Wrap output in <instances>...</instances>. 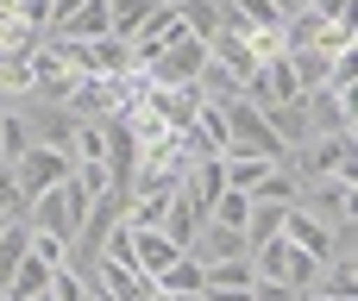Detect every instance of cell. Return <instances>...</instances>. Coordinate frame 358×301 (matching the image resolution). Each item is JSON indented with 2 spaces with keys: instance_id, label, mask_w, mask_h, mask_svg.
<instances>
[{
  "instance_id": "6da1fadb",
  "label": "cell",
  "mask_w": 358,
  "mask_h": 301,
  "mask_svg": "<svg viewBox=\"0 0 358 301\" xmlns=\"http://www.w3.org/2000/svg\"><path fill=\"white\" fill-rule=\"evenodd\" d=\"M88 201H94V195H82V182L63 176L57 189H44V195L25 201V220H31V233H50V239H63V251H69L76 233H82V220H88Z\"/></svg>"
},
{
  "instance_id": "7a4b0ae2",
  "label": "cell",
  "mask_w": 358,
  "mask_h": 301,
  "mask_svg": "<svg viewBox=\"0 0 358 301\" xmlns=\"http://www.w3.org/2000/svg\"><path fill=\"white\" fill-rule=\"evenodd\" d=\"M220 113H227V151H252V157H271V163H283V157H289V151H283V138L271 132V119H264V107H258V101L233 94V101H220Z\"/></svg>"
},
{
  "instance_id": "3957f363",
  "label": "cell",
  "mask_w": 358,
  "mask_h": 301,
  "mask_svg": "<svg viewBox=\"0 0 358 301\" xmlns=\"http://www.w3.org/2000/svg\"><path fill=\"white\" fill-rule=\"evenodd\" d=\"M289 207H302V214H308V220H321V226H340V220H358L352 170H346V176H315V182H302Z\"/></svg>"
},
{
  "instance_id": "277c9868",
  "label": "cell",
  "mask_w": 358,
  "mask_h": 301,
  "mask_svg": "<svg viewBox=\"0 0 358 301\" xmlns=\"http://www.w3.org/2000/svg\"><path fill=\"white\" fill-rule=\"evenodd\" d=\"M283 163L296 170V182H315V176H346V170H352V132H321V138H302Z\"/></svg>"
},
{
  "instance_id": "5b68a950",
  "label": "cell",
  "mask_w": 358,
  "mask_h": 301,
  "mask_svg": "<svg viewBox=\"0 0 358 301\" xmlns=\"http://www.w3.org/2000/svg\"><path fill=\"white\" fill-rule=\"evenodd\" d=\"M201 69H208V44H201V38H176V44H164L157 57L138 63V75H145L151 88H182V82H195Z\"/></svg>"
},
{
  "instance_id": "8992f818",
  "label": "cell",
  "mask_w": 358,
  "mask_h": 301,
  "mask_svg": "<svg viewBox=\"0 0 358 301\" xmlns=\"http://www.w3.org/2000/svg\"><path fill=\"white\" fill-rule=\"evenodd\" d=\"M6 170H13L19 201H31V195H44V189H57V182L69 176V151H57V145H25L19 157H6Z\"/></svg>"
},
{
  "instance_id": "52a82bcc",
  "label": "cell",
  "mask_w": 358,
  "mask_h": 301,
  "mask_svg": "<svg viewBox=\"0 0 358 301\" xmlns=\"http://www.w3.org/2000/svg\"><path fill=\"white\" fill-rule=\"evenodd\" d=\"M315 264L321 258H308L296 239H264V245H252V277H271V283H289V289H308V277H315Z\"/></svg>"
},
{
  "instance_id": "ba28073f",
  "label": "cell",
  "mask_w": 358,
  "mask_h": 301,
  "mask_svg": "<svg viewBox=\"0 0 358 301\" xmlns=\"http://www.w3.org/2000/svg\"><path fill=\"white\" fill-rule=\"evenodd\" d=\"M296 107H302V119H308V138H321V132H352L358 126V101L334 94V88H302Z\"/></svg>"
},
{
  "instance_id": "9c48e42d",
  "label": "cell",
  "mask_w": 358,
  "mask_h": 301,
  "mask_svg": "<svg viewBox=\"0 0 358 301\" xmlns=\"http://www.w3.org/2000/svg\"><path fill=\"white\" fill-rule=\"evenodd\" d=\"M107 31V0H50L44 38H101Z\"/></svg>"
},
{
  "instance_id": "30bf717a",
  "label": "cell",
  "mask_w": 358,
  "mask_h": 301,
  "mask_svg": "<svg viewBox=\"0 0 358 301\" xmlns=\"http://www.w3.org/2000/svg\"><path fill=\"white\" fill-rule=\"evenodd\" d=\"M176 258H182V245H176V239H164V226H132V270H138V277H151V283H157Z\"/></svg>"
},
{
  "instance_id": "8fae6325",
  "label": "cell",
  "mask_w": 358,
  "mask_h": 301,
  "mask_svg": "<svg viewBox=\"0 0 358 301\" xmlns=\"http://www.w3.org/2000/svg\"><path fill=\"white\" fill-rule=\"evenodd\" d=\"M208 63H214V69H227V75L245 88V82H252V69H258L264 57L252 50V38H239V31H214V38H208Z\"/></svg>"
},
{
  "instance_id": "7c38bea8",
  "label": "cell",
  "mask_w": 358,
  "mask_h": 301,
  "mask_svg": "<svg viewBox=\"0 0 358 301\" xmlns=\"http://www.w3.org/2000/svg\"><path fill=\"white\" fill-rule=\"evenodd\" d=\"M308 295L358 301V258H321V264H315V277H308Z\"/></svg>"
},
{
  "instance_id": "4fadbf2b",
  "label": "cell",
  "mask_w": 358,
  "mask_h": 301,
  "mask_svg": "<svg viewBox=\"0 0 358 301\" xmlns=\"http://www.w3.org/2000/svg\"><path fill=\"white\" fill-rule=\"evenodd\" d=\"M31 258V220L25 214H13L6 226H0V295H6V283H13V270Z\"/></svg>"
},
{
  "instance_id": "5bb4252c",
  "label": "cell",
  "mask_w": 358,
  "mask_h": 301,
  "mask_svg": "<svg viewBox=\"0 0 358 301\" xmlns=\"http://www.w3.org/2000/svg\"><path fill=\"white\" fill-rule=\"evenodd\" d=\"M283 239H296L308 258H334V226H321V220H308L302 207H289L283 214Z\"/></svg>"
},
{
  "instance_id": "9a60e30c",
  "label": "cell",
  "mask_w": 358,
  "mask_h": 301,
  "mask_svg": "<svg viewBox=\"0 0 358 301\" xmlns=\"http://www.w3.org/2000/svg\"><path fill=\"white\" fill-rule=\"evenodd\" d=\"M283 63H289L296 88H327V75H334V57H327L321 44H302V50H283Z\"/></svg>"
},
{
  "instance_id": "2e32d148",
  "label": "cell",
  "mask_w": 358,
  "mask_h": 301,
  "mask_svg": "<svg viewBox=\"0 0 358 301\" xmlns=\"http://www.w3.org/2000/svg\"><path fill=\"white\" fill-rule=\"evenodd\" d=\"M283 214H289V201H252V214H245V245L277 239V233H283Z\"/></svg>"
},
{
  "instance_id": "e0dca14e",
  "label": "cell",
  "mask_w": 358,
  "mask_h": 301,
  "mask_svg": "<svg viewBox=\"0 0 358 301\" xmlns=\"http://www.w3.org/2000/svg\"><path fill=\"white\" fill-rule=\"evenodd\" d=\"M220 6H227V0H176V13H182V31L208 44V38L220 31Z\"/></svg>"
},
{
  "instance_id": "ac0fdd59",
  "label": "cell",
  "mask_w": 358,
  "mask_h": 301,
  "mask_svg": "<svg viewBox=\"0 0 358 301\" xmlns=\"http://www.w3.org/2000/svg\"><path fill=\"white\" fill-rule=\"evenodd\" d=\"M264 119H271V132L283 138V151H296V145L308 138V119H302V107H296V101H283V107H264Z\"/></svg>"
},
{
  "instance_id": "d6986e66",
  "label": "cell",
  "mask_w": 358,
  "mask_h": 301,
  "mask_svg": "<svg viewBox=\"0 0 358 301\" xmlns=\"http://www.w3.org/2000/svg\"><path fill=\"white\" fill-rule=\"evenodd\" d=\"M296 189H302L296 170H289V163H271V170L252 182V201H296Z\"/></svg>"
},
{
  "instance_id": "ffe728a7",
  "label": "cell",
  "mask_w": 358,
  "mask_h": 301,
  "mask_svg": "<svg viewBox=\"0 0 358 301\" xmlns=\"http://www.w3.org/2000/svg\"><path fill=\"white\" fill-rule=\"evenodd\" d=\"M201 289H252V258H220L201 270Z\"/></svg>"
},
{
  "instance_id": "44dd1931",
  "label": "cell",
  "mask_w": 358,
  "mask_h": 301,
  "mask_svg": "<svg viewBox=\"0 0 358 301\" xmlns=\"http://www.w3.org/2000/svg\"><path fill=\"white\" fill-rule=\"evenodd\" d=\"M151 289H170V295H201V264L182 251V258H176V264H170V270H164Z\"/></svg>"
},
{
  "instance_id": "7402d4cb",
  "label": "cell",
  "mask_w": 358,
  "mask_h": 301,
  "mask_svg": "<svg viewBox=\"0 0 358 301\" xmlns=\"http://www.w3.org/2000/svg\"><path fill=\"white\" fill-rule=\"evenodd\" d=\"M145 13H151V0H107V31L132 44V31L145 25Z\"/></svg>"
},
{
  "instance_id": "603a6c76",
  "label": "cell",
  "mask_w": 358,
  "mask_h": 301,
  "mask_svg": "<svg viewBox=\"0 0 358 301\" xmlns=\"http://www.w3.org/2000/svg\"><path fill=\"white\" fill-rule=\"evenodd\" d=\"M50 289V264H38V258H25L19 270H13V283H6V301H25V295H44Z\"/></svg>"
},
{
  "instance_id": "cb8c5ba5",
  "label": "cell",
  "mask_w": 358,
  "mask_h": 301,
  "mask_svg": "<svg viewBox=\"0 0 358 301\" xmlns=\"http://www.w3.org/2000/svg\"><path fill=\"white\" fill-rule=\"evenodd\" d=\"M245 214H252V195H239V189H220V195H214V207H208V220L239 226V233H245Z\"/></svg>"
},
{
  "instance_id": "d4e9b609",
  "label": "cell",
  "mask_w": 358,
  "mask_h": 301,
  "mask_svg": "<svg viewBox=\"0 0 358 301\" xmlns=\"http://www.w3.org/2000/svg\"><path fill=\"white\" fill-rule=\"evenodd\" d=\"M69 176L82 182V195H107V189H113V170H107L101 157H82V163H69Z\"/></svg>"
},
{
  "instance_id": "484cf974",
  "label": "cell",
  "mask_w": 358,
  "mask_h": 301,
  "mask_svg": "<svg viewBox=\"0 0 358 301\" xmlns=\"http://www.w3.org/2000/svg\"><path fill=\"white\" fill-rule=\"evenodd\" d=\"M302 289H289V283H271V277H252V301H296Z\"/></svg>"
},
{
  "instance_id": "4316f807",
  "label": "cell",
  "mask_w": 358,
  "mask_h": 301,
  "mask_svg": "<svg viewBox=\"0 0 358 301\" xmlns=\"http://www.w3.org/2000/svg\"><path fill=\"white\" fill-rule=\"evenodd\" d=\"M0 214L13 220V214H25V201H19V189H13V170L0 163Z\"/></svg>"
},
{
  "instance_id": "83f0119b",
  "label": "cell",
  "mask_w": 358,
  "mask_h": 301,
  "mask_svg": "<svg viewBox=\"0 0 358 301\" xmlns=\"http://www.w3.org/2000/svg\"><path fill=\"white\" fill-rule=\"evenodd\" d=\"M302 301H340V295H308V289H302Z\"/></svg>"
},
{
  "instance_id": "f1b7e54d",
  "label": "cell",
  "mask_w": 358,
  "mask_h": 301,
  "mask_svg": "<svg viewBox=\"0 0 358 301\" xmlns=\"http://www.w3.org/2000/svg\"><path fill=\"white\" fill-rule=\"evenodd\" d=\"M25 301H50V289H44V295H25Z\"/></svg>"
},
{
  "instance_id": "f546056e",
  "label": "cell",
  "mask_w": 358,
  "mask_h": 301,
  "mask_svg": "<svg viewBox=\"0 0 358 301\" xmlns=\"http://www.w3.org/2000/svg\"><path fill=\"white\" fill-rule=\"evenodd\" d=\"M151 6H176V0H151Z\"/></svg>"
},
{
  "instance_id": "4dcf8cb0",
  "label": "cell",
  "mask_w": 358,
  "mask_h": 301,
  "mask_svg": "<svg viewBox=\"0 0 358 301\" xmlns=\"http://www.w3.org/2000/svg\"><path fill=\"white\" fill-rule=\"evenodd\" d=\"M82 301H101V295H94V289H88V295H82Z\"/></svg>"
},
{
  "instance_id": "1f68e13d",
  "label": "cell",
  "mask_w": 358,
  "mask_h": 301,
  "mask_svg": "<svg viewBox=\"0 0 358 301\" xmlns=\"http://www.w3.org/2000/svg\"><path fill=\"white\" fill-rule=\"evenodd\" d=\"M0 226H6V214H0Z\"/></svg>"
},
{
  "instance_id": "d6a6232c",
  "label": "cell",
  "mask_w": 358,
  "mask_h": 301,
  "mask_svg": "<svg viewBox=\"0 0 358 301\" xmlns=\"http://www.w3.org/2000/svg\"><path fill=\"white\" fill-rule=\"evenodd\" d=\"M0 163H6V157H0Z\"/></svg>"
},
{
  "instance_id": "836d02e7",
  "label": "cell",
  "mask_w": 358,
  "mask_h": 301,
  "mask_svg": "<svg viewBox=\"0 0 358 301\" xmlns=\"http://www.w3.org/2000/svg\"><path fill=\"white\" fill-rule=\"evenodd\" d=\"M0 301H6V295H0Z\"/></svg>"
}]
</instances>
